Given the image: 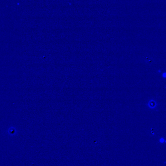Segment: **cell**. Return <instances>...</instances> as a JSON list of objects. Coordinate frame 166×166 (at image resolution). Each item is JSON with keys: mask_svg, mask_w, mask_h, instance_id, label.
<instances>
[{"mask_svg": "<svg viewBox=\"0 0 166 166\" xmlns=\"http://www.w3.org/2000/svg\"><path fill=\"white\" fill-rule=\"evenodd\" d=\"M148 106L150 109H154L157 106V102L154 100H151L149 101L148 104Z\"/></svg>", "mask_w": 166, "mask_h": 166, "instance_id": "obj_1", "label": "cell"}]
</instances>
